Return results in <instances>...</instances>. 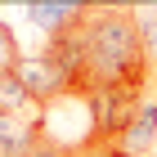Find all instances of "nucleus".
I'll return each mask as SVG.
<instances>
[{
  "instance_id": "f257e3e1",
  "label": "nucleus",
  "mask_w": 157,
  "mask_h": 157,
  "mask_svg": "<svg viewBox=\"0 0 157 157\" xmlns=\"http://www.w3.org/2000/svg\"><path fill=\"white\" fill-rule=\"evenodd\" d=\"M85 59H90V85H117V90H144L148 81V49L135 27L130 5H90L85 13ZM90 90V94H94Z\"/></svg>"
},
{
  "instance_id": "f03ea898",
  "label": "nucleus",
  "mask_w": 157,
  "mask_h": 157,
  "mask_svg": "<svg viewBox=\"0 0 157 157\" xmlns=\"http://www.w3.org/2000/svg\"><path fill=\"white\" fill-rule=\"evenodd\" d=\"M13 72H18V81L27 85V94L36 99L40 108H45V103H54V99H63V94H72V81H67V72H63L59 63L49 59L45 49H36V54H23Z\"/></svg>"
},
{
  "instance_id": "7ed1b4c3",
  "label": "nucleus",
  "mask_w": 157,
  "mask_h": 157,
  "mask_svg": "<svg viewBox=\"0 0 157 157\" xmlns=\"http://www.w3.org/2000/svg\"><path fill=\"white\" fill-rule=\"evenodd\" d=\"M23 13H27L32 27H40L54 40V36H63V32H72V27L85 23L90 0H23Z\"/></svg>"
},
{
  "instance_id": "20e7f679",
  "label": "nucleus",
  "mask_w": 157,
  "mask_h": 157,
  "mask_svg": "<svg viewBox=\"0 0 157 157\" xmlns=\"http://www.w3.org/2000/svg\"><path fill=\"white\" fill-rule=\"evenodd\" d=\"M153 144H157V99H148L112 148H121L126 157H153Z\"/></svg>"
},
{
  "instance_id": "39448f33",
  "label": "nucleus",
  "mask_w": 157,
  "mask_h": 157,
  "mask_svg": "<svg viewBox=\"0 0 157 157\" xmlns=\"http://www.w3.org/2000/svg\"><path fill=\"white\" fill-rule=\"evenodd\" d=\"M0 108L9 112V117H18V112H32V117H40V103L32 94H27V85L18 81V72H0Z\"/></svg>"
},
{
  "instance_id": "423d86ee",
  "label": "nucleus",
  "mask_w": 157,
  "mask_h": 157,
  "mask_svg": "<svg viewBox=\"0 0 157 157\" xmlns=\"http://www.w3.org/2000/svg\"><path fill=\"white\" fill-rule=\"evenodd\" d=\"M23 59V49H18V36H13V27L0 18V72H13Z\"/></svg>"
},
{
  "instance_id": "0eeeda50",
  "label": "nucleus",
  "mask_w": 157,
  "mask_h": 157,
  "mask_svg": "<svg viewBox=\"0 0 157 157\" xmlns=\"http://www.w3.org/2000/svg\"><path fill=\"white\" fill-rule=\"evenodd\" d=\"M81 157H126L121 148H90V153H81Z\"/></svg>"
},
{
  "instance_id": "6e6552de",
  "label": "nucleus",
  "mask_w": 157,
  "mask_h": 157,
  "mask_svg": "<svg viewBox=\"0 0 157 157\" xmlns=\"http://www.w3.org/2000/svg\"><path fill=\"white\" fill-rule=\"evenodd\" d=\"M153 99H157V81H153Z\"/></svg>"
}]
</instances>
